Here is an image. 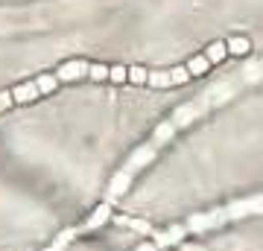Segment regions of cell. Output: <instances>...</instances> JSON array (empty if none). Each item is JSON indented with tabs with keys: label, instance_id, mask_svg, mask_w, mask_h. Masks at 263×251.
Listing matches in <instances>:
<instances>
[{
	"label": "cell",
	"instance_id": "cell-1",
	"mask_svg": "<svg viewBox=\"0 0 263 251\" xmlns=\"http://www.w3.org/2000/svg\"><path fill=\"white\" fill-rule=\"evenodd\" d=\"M252 214H263V193L252 196V199H240V202H231L228 207H216L211 214H196L184 222V231L187 234H199L208 231V228H216V225L234 222L240 216H252Z\"/></svg>",
	"mask_w": 263,
	"mask_h": 251
},
{
	"label": "cell",
	"instance_id": "cell-2",
	"mask_svg": "<svg viewBox=\"0 0 263 251\" xmlns=\"http://www.w3.org/2000/svg\"><path fill=\"white\" fill-rule=\"evenodd\" d=\"M91 73V62H85V59H70L65 65L59 67L56 79L59 82H73V79H82V76Z\"/></svg>",
	"mask_w": 263,
	"mask_h": 251
},
{
	"label": "cell",
	"instance_id": "cell-3",
	"mask_svg": "<svg viewBox=\"0 0 263 251\" xmlns=\"http://www.w3.org/2000/svg\"><path fill=\"white\" fill-rule=\"evenodd\" d=\"M35 96H41V88H38L35 79H32V82L18 85V88L12 91V100H15V103H29V100H35Z\"/></svg>",
	"mask_w": 263,
	"mask_h": 251
},
{
	"label": "cell",
	"instance_id": "cell-4",
	"mask_svg": "<svg viewBox=\"0 0 263 251\" xmlns=\"http://www.w3.org/2000/svg\"><path fill=\"white\" fill-rule=\"evenodd\" d=\"M108 216H111V205H108V202H103V205L94 210V216H88V219H85V225L79 228V231H94V228H100Z\"/></svg>",
	"mask_w": 263,
	"mask_h": 251
},
{
	"label": "cell",
	"instance_id": "cell-5",
	"mask_svg": "<svg viewBox=\"0 0 263 251\" xmlns=\"http://www.w3.org/2000/svg\"><path fill=\"white\" fill-rule=\"evenodd\" d=\"M184 234H187V231H184V225H173V228H167L164 234H155V242H158V248H164V245L179 242Z\"/></svg>",
	"mask_w": 263,
	"mask_h": 251
},
{
	"label": "cell",
	"instance_id": "cell-6",
	"mask_svg": "<svg viewBox=\"0 0 263 251\" xmlns=\"http://www.w3.org/2000/svg\"><path fill=\"white\" fill-rule=\"evenodd\" d=\"M76 234H79V228H67V231H62V234H59V237H56L53 242H50V245H47L44 251H65V245H70V242H73Z\"/></svg>",
	"mask_w": 263,
	"mask_h": 251
},
{
	"label": "cell",
	"instance_id": "cell-7",
	"mask_svg": "<svg viewBox=\"0 0 263 251\" xmlns=\"http://www.w3.org/2000/svg\"><path fill=\"white\" fill-rule=\"evenodd\" d=\"M211 65H214V62L208 59V53H202V56H193V59H190V62H187L184 67L190 70V76H199V73H205V70H208Z\"/></svg>",
	"mask_w": 263,
	"mask_h": 251
},
{
	"label": "cell",
	"instance_id": "cell-8",
	"mask_svg": "<svg viewBox=\"0 0 263 251\" xmlns=\"http://www.w3.org/2000/svg\"><path fill=\"white\" fill-rule=\"evenodd\" d=\"M117 222L123 225V228H132V231H138V234H152V225L141 222V219H129V216H117ZM155 237V234H152Z\"/></svg>",
	"mask_w": 263,
	"mask_h": 251
},
{
	"label": "cell",
	"instance_id": "cell-9",
	"mask_svg": "<svg viewBox=\"0 0 263 251\" xmlns=\"http://www.w3.org/2000/svg\"><path fill=\"white\" fill-rule=\"evenodd\" d=\"M228 53H237V56H243V53H249V41L246 38H228Z\"/></svg>",
	"mask_w": 263,
	"mask_h": 251
},
{
	"label": "cell",
	"instance_id": "cell-10",
	"mask_svg": "<svg viewBox=\"0 0 263 251\" xmlns=\"http://www.w3.org/2000/svg\"><path fill=\"white\" fill-rule=\"evenodd\" d=\"M146 79H149V70H146V67H129V82L146 85Z\"/></svg>",
	"mask_w": 263,
	"mask_h": 251
},
{
	"label": "cell",
	"instance_id": "cell-11",
	"mask_svg": "<svg viewBox=\"0 0 263 251\" xmlns=\"http://www.w3.org/2000/svg\"><path fill=\"white\" fill-rule=\"evenodd\" d=\"M111 76V67L105 65H91V73H88V79H97V82H103V79H108Z\"/></svg>",
	"mask_w": 263,
	"mask_h": 251
},
{
	"label": "cell",
	"instance_id": "cell-12",
	"mask_svg": "<svg viewBox=\"0 0 263 251\" xmlns=\"http://www.w3.org/2000/svg\"><path fill=\"white\" fill-rule=\"evenodd\" d=\"M108 82H129V67L114 65L111 67V76H108Z\"/></svg>",
	"mask_w": 263,
	"mask_h": 251
},
{
	"label": "cell",
	"instance_id": "cell-13",
	"mask_svg": "<svg viewBox=\"0 0 263 251\" xmlns=\"http://www.w3.org/2000/svg\"><path fill=\"white\" fill-rule=\"evenodd\" d=\"M35 82H38V88H41V93H50V91H56L59 79H56V73H53V76H41Z\"/></svg>",
	"mask_w": 263,
	"mask_h": 251
},
{
	"label": "cell",
	"instance_id": "cell-14",
	"mask_svg": "<svg viewBox=\"0 0 263 251\" xmlns=\"http://www.w3.org/2000/svg\"><path fill=\"white\" fill-rule=\"evenodd\" d=\"M12 103H15V100H12V91H6V93H0V111H3V108H9Z\"/></svg>",
	"mask_w": 263,
	"mask_h": 251
},
{
	"label": "cell",
	"instance_id": "cell-15",
	"mask_svg": "<svg viewBox=\"0 0 263 251\" xmlns=\"http://www.w3.org/2000/svg\"><path fill=\"white\" fill-rule=\"evenodd\" d=\"M135 251H158V242L152 240V242H143L141 248H135Z\"/></svg>",
	"mask_w": 263,
	"mask_h": 251
}]
</instances>
